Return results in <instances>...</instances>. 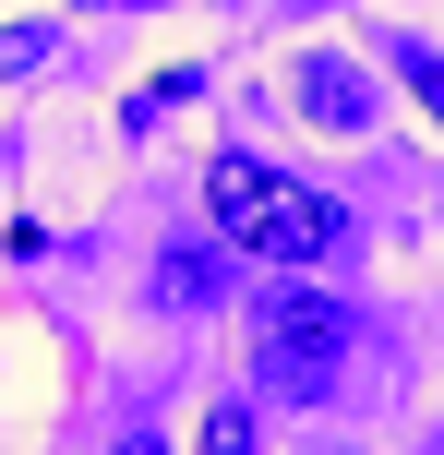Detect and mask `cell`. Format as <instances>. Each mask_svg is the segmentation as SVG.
<instances>
[{
	"instance_id": "cell-1",
	"label": "cell",
	"mask_w": 444,
	"mask_h": 455,
	"mask_svg": "<svg viewBox=\"0 0 444 455\" xmlns=\"http://www.w3.org/2000/svg\"><path fill=\"white\" fill-rule=\"evenodd\" d=\"M205 216H216V240L229 251H253V264H325L336 240H349V204H336L325 180H301V168H277V156H216L205 168Z\"/></svg>"
},
{
	"instance_id": "cell-2",
	"label": "cell",
	"mask_w": 444,
	"mask_h": 455,
	"mask_svg": "<svg viewBox=\"0 0 444 455\" xmlns=\"http://www.w3.org/2000/svg\"><path fill=\"white\" fill-rule=\"evenodd\" d=\"M349 347H360V312L336 288H264L253 299V371L277 395H325L349 371Z\"/></svg>"
},
{
	"instance_id": "cell-3",
	"label": "cell",
	"mask_w": 444,
	"mask_h": 455,
	"mask_svg": "<svg viewBox=\"0 0 444 455\" xmlns=\"http://www.w3.org/2000/svg\"><path fill=\"white\" fill-rule=\"evenodd\" d=\"M288 96H301L312 132H360V120H373V72H360L349 48H301V60H288Z\"/></svg>"
},
{
	"instance_id": "cell-4",
	"label": "cell",
	"mask_w": 444,
	"mask_h": 455,
	"mask_svg": "<svg viewBox=\"0 0 444 455\" xmlns=\"http://www.w3.org/2000/svg\"><path fill=\"white\" fill-rule=\"evenodd\" d=\"M157 299L168 312H205L216 299V251H157Z\"/></svg>"
},
{
	"instance_id": "cell-5",
	"label": "cell",
	"mask_w": 444,
	"mask_h": 455,
	"mask_svg": "<svg viewBox=\"0 0 444 455\" xmlns=\"http://www.w3.org/2000/svg\"><path fill=\"white\" fill-rule=\"evenodd\" d=\"M192 455H264V419L240 408V395H216V408H205V432H192Z\"/></svg>"
},
{
	"instance_id": "cell-6",
	"label": "cell",
	"mask_w": 444,
	"mask_h": 455,
	"mask_svg": "<svg viewBox=\"0 0 444 455\" xmlns=\"http://www.w3.org/2000/svg\"><path fill=\"white\" fill-rule=\"evenodd\" d=\"M120 455H157V443H120Z\"/></svg>"
}]
</instances>
